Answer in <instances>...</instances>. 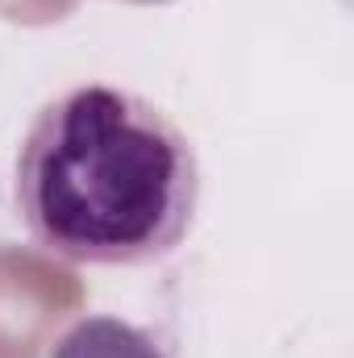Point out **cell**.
<instances>
[{
	"mask_svg": "<svg viewBox=\"0 0 354 358\" xmlns=\"http://www.w3.org/2000/svg\"><path fill=\"white\" fill-rule=\"evenodd\" d=\"M50 358H167V350L150 329L96 313V317H80L55 342Z\"/></svg>",
	"mask_w": 354,
	"mask_h": 358,
	"instance_id": "7a4b0ae2",
	"label": "cell"
},
{
	"mask_svg": "<svg viewBox=\"0 0 354 358\" xmlns=\"http://www.w3.org/2000/svg\"><path fill=\"white\" fill-rule=\"evenodd\" d=\"M29 238L67 263L138 267L192 229L200 163L176 121L138 92L84 84L34 117L13 179Z\"/></svg>",
	"mask_w": 354,
	"mask_h": 358,
	"instance_id": "6da1fadb",
	"label": "cell"
}]
</instances>
